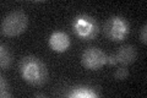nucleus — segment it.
Returning a JSON list of instances; mask_svg holds the SVG:
<instances>
[{
    "label": "nucleus",
    "mask_w": 147,
    "mask_h": 98,
    "mask_svg": "<svg viewBox=\"0 0 147 98\" xmlns=\"http://www.w3.org/2000/svg\"><path fill=\"white\" fill-rule=\"evenodd\" d=\"M18 70L22 78L32 86H43L48 81V70L45 64L34 55H27L21 59Z\"/></svg>",
    "instance_id": "f257e3e1"
},
{
    "label": "nucleus",
    "mask_w": 147,
    "mask_h": 98,
    "mask_svg": "<svg viewBox=\"0 0 147 98\" xmlns=\"http://www.w3.org/2000/svg\"><path fill=\"white\" fill-rule=\"evenodd\" d=\"M28 27V16L21 10L9 12L3 18L0 32L5 37H17L22 34Z\"/></svg>",
    "instance_id": "f03ea898"
},
{
    "label": "nucleus",
    "mask_w": 147,
    "mask_h": 98,
    "mask_svg": "<svg viewBox=\"0 0 147 98\" xmlns=\"http://www.w3.org/2000/svg\"><path fill=\"white\" fill-rule=\"evenodd\" d=\"M72 32L81 41H92L99 33V25L94 17L86 14L77 15L71 23Z\"/></svg>",
    "instance_id": "7ed1b4c3"
},
{
    "label": "nucleus",
    "mask_w": 147,
    "mask_h": 98,
    "mask_svg": "<svg viewBox=\"0 0 147 98\" xmlns=\"http://www.w3.org/2000/svg\"><path fill=\"white\" fill-rule=\"evenodd\" d=\"M105 37L112 42H123L130 33V23L121 16H110L103 26Z\"/></svg>",
    "instance_id": "20e7f679"
},
{
    "label": "nucleus",
    "mask_w": 147,
    "mask_h": 98,
    "mask_svg": "<svg viewBox=\"0 0 147 98\" xmlns=\"http://www.w3.org/2000/svg\"><path fill=\"white\" fill-rule=\"evenodd\" d=\"M81 64L87 70H99L107 64V54L97 47H88L81 55Z\"/></svg>",
    "instance_id": "39448f33"
},
{
    "label": "nucleus",
    "mask_w": 147,
    "mask_h": 98,
    "mask_svg": "<svg viewBox=\"0 0 147 98\" xmlns=\"http://www.w3.org/2000/svg\"><path fill=\"white\" fill-rule=\"evenodd\" d=\"M71 39L67 33L61 31H55L49 37V47L55 53H65L70 48Z\"/></svg>",
    "instance_id": "423d86ee"
},
{
    "label": "nucleus",
    "mask_w": 147,
    "mask_h": 98,
    "mask_svg": "<svg viewBox=\"0 0 147 98\" xmlns=\"http://www.w3.org/2000/svg\"><path fill=\"white\" fill-rule=\"evenodd\" d=\"M117 59V63L121 66H129L137 59V49L132 44H124L118 49V52L114 54Z\"/></svg>",
    "instance_id": "0eeeda50"
},
{
    "label": "nucleus",
    "mask_w": 147,
    "mask_h": 98,
    "mask_svg": "<svg viewBox=\"0 0 147 98\" xmlns=\"http://www.w3.org/2000/svg\"><path fill=\"white\" fill-rule=\"evenodd\" d=\"M12 64V55L5 44L0 45V66L1 70H9Z\"/></svg>",
    "instance_id": "6e6552de"
},
{
    "label": "nucleus",
    "mask_w": 147,
    "mask_h": 98,
    "mask_svg": "<svg viewBox=\"0 0 147 98\" xmlns=\"http://www.w3.org/2000/svg\"><path fill=\"white\" fill-rule=\"evenodd\" d=\"M69 97H98V93L94 92V90H92L90 87H75L72 90V92L69 95Z\"/></svg>",
    "instance_id": "1a4fd4ad"
},
{
    "label": "nucleus",
    "mask_w": 147,
    "mask_h": 98,
    "mask_svg": "<svg viewBox=\"0 0 147 98\" xmlns=\"http://www.w3.org/2000/svg\"><path fill=\"white\" fill-rule=\"evenodd\" d=\"M12 93L10 92V86L4 76H0V97L1 98H10Z\"/></svg>",
    "instance_id": "9d476101"
},
{
    "label": "nucleus",
    "mask_w": 147,
    "mask_h": 98,
    "mask_svg": "<svg viewBox=\"0 0 147 98\" xmlns=\"http://www.w3.org/2000/svg\"><path fill=\"white\" fill-rule=\"evenodd\" d=\"M129 69L126 66H120L117 69V71L114 72V80L115 81H124L129 77Z\"/></svg>",
    "instance_id": "9b49d317"
},
{
    "label": "nucleus",
    "mask_w": 147,
    "mask_h": 98,
    "mask_svg": "<svg viewBox=\"0 0 147 98\" xmlns=\"http://www.w3.org/2000/svg\"><path fill=\"white\" fill-rule=\"evenodd\" d=\"M140 41H141L142 44L147 43V25L146 23L141 27V30H140Z\"/></svg>",
    "instance_id": "f8f14e48"
},
{
    "label": "nucleus",
    "mask_w": 147,
    "mask_h": 98,
    "mask_svg": "<svg viewBox=\"0 0 147 98\" xmlns=\"http://www.w3.org/2000/svg\"><path fill=\"white\" fill-rule=\"evenodd\" d=\"M107 64L110 65V66H113V65H117V59H115V55H109L107 57Z\"/></svg>",
    "instance_id": "ddd939ff"
},
{
    "label": "nucleus",
    "mask_w": 147,
    "mask_h": 98,
    "mask_svg": "<svg viewBox=\"0 0 147 98\" xmlns=\"http://www.w3.org/2000/svg\"><path fill=\"white\" fill-rule=\"evenodd\" d=\"M34 97H45L44 93H34Z\"/></svg>",
    "instance_id": "4468645a"
}]
</instances>
